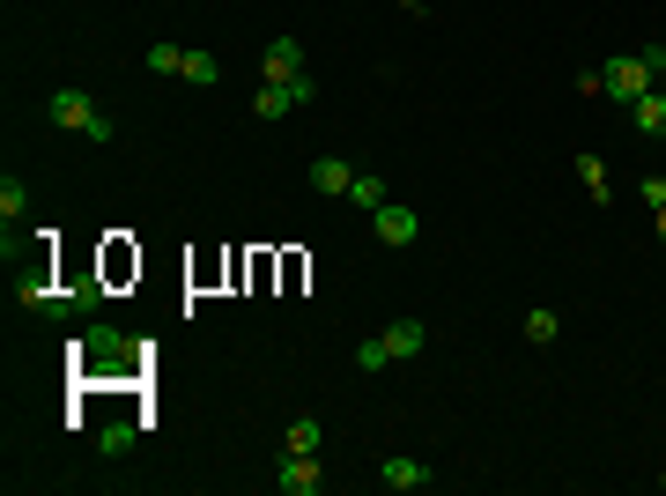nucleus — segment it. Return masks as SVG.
I'll return each mask as SVG.
<instances>
[{"mask_svg": "<svg viewBox=\"0 0 666 496\" xmlns=\"http://www.w3.org/2000/svg\"><path fill=\"white\" fill-rule=\"evenodd\" d=\"M44 112H52V126H67V133H82V141H112V119H104V104L89 97V89H52L44 97Z\"/></svg>", "mask_w": 666, "mask_h": 496, "instance_id": "f257e3e1", "label": "nucleus"}, {"mask_svg": "<svg viewBox=\"0 0 666 496\" xmlns=\"http://www.w3.org/2000/svg\"><path fill=\"white\" fill-rule=\"evenodd\" d=\"M319 104V82L311 75H290V82H259L252 89V119H282V112H311Z\"/></svg>", "mask_w": 666, "mask_h": 496, "instance_id": "f03ea898", "label": "nucleus"}, {"mask_svg": "<svg viewBox=\"0 0 666 496\" xmlns=\"http://www.w3.org/2000/svg\"><path fill=\"white\" fill-rule=\"evenodd\" d=\"M75 356H82V371L97 378V371H141V348H126L119 333H82V341H75Z\"/></svg>", "mask_w": 666, "mask_h": 496, "instance_id": "7ed1b4c3", "label": "nucleus"}, {"mask_svg": "<svg viewBox=\"0 0 666 496\" xmlns=\"http://www.w3.org/2000/svg\"><path fill=\"white\" fill-rule=\"evenodd\" d=\"M659 82V75H652V60H644V52H629V60H607V75H600V89H607V104H637V97H644V89Z\"/></svg>", "mask_w": 666, "mask_h": 496, "instance_id": "20e7f679", "label": "nucleus"}, {"mask_svg": "<svg viewBox=\"0 0 666 496\" xmlns=\"http://www.w3.org/2000/svg\"><path fill=\"white\" fill-rule=\"evenodd\" d=\"M274 489H282V496H319V489H326V467H319V453H282Z\"/></svg>", "mask_w": 666, "mask_h": 496, "instance_id": "39448f33", "label": "nucleus"}, {"mask_svg": "<svg viewBox=\"0 0 666 496\" xmlns=\"http://www.w3.org/2000/svg\"><path fill=\"white\" fill-rule=\"evenodd\" d=\"M415 230H422V215H415L408 201H385V207L371 215V238H377V245H393V252L415 245Z\"/></svg>", "mask_w": 666, "mask_h": 496, "instance_id": "423d86ee", "label": "nucleus"}, {"mask_svg": "<svg viewBox=\"0 0 666 496\" xmlns=\"http://www.w3.org/2000/svg\"><path fill=\"white\" fill-rule=\"evenodd\" d=\"M259 75H267V82H290V75H311V67H304V44H296V38H274V44H267V60H259Z\"/></svg>", "mask_w": 666, "mask_h": 496, "instance_id": "0eeeda50", "label": "nucleus"}, {"mask_svg": "<svg viewBox=\"0 0 666 496\" xmlns=\"http://www.w3.org/2000/svg\"><path fill=\"white\" fill-rule=\"evenodd\" d=\"M385 348H393V364H408V356L430 348V327H422V319H393V327H385Z\"/></svg>", "mask_w": 666, "mask_h": 496, "instance_id": "6e6552de", "label": "nucleus"}, {"mask_svg": "<svg viewBox=\"0 0 666 496\" xmlns=\"http://www.w3.org/2000/svg\"><path fill=\"white\" fill-rule=\"evenodd\" d=\"M377 482H385V489H422V482H430V467L408 459V453H393V459H377Z\"/></svg>", "mask_w": 666, "mask_h": 496, "instance_id": "1a4fd4ad", "label": "nucleus"}, {"mask_svg": "<svg viewBox=\"0 0 666 496\" xmlns=\"http://www.w3.org/2000/svg\"><path fill=\"white\" fill-rule=\"evenodd\" d=\"M629 119H637V133H666V89L652 82L637 104H629Z\"/></svg>", "mask_w": 666, "mask_h": 496, "instance_id": "9d476101", "label": "nucleus"}, {"mask_svg": "<svg viewBox=\"0 0 666 496\" xmlns=\"http://www.w3.org/2000/svg\"><path fill=\"white\" fill-rule=\"evenodd\" d=\"M319 445H326V422H319V415H296L290 437H282V453H319Z\"/></svg>", "mask_w": 666, "mask_h": 496, "instance_id": "9b49d317", "label": "nucleus"}, {"mask_svg": "<svg viewBox=\"0 0 666 496\" xmlns=\"http://www.w3.org/2000/svg\"><path fill=\"white\" fill-rule=\"evenodd\" d=\"M311 186H319V193H348V186H356V170L341 164V156H319V164H311Z\"/></svg>", "mask_w": 666, "mask_h": 496, "instance_id": "f8f14e48", "label": "nucleus"}, {"mask_svg": "<svg viewBox=\"0 0 666 496\" xmlns=\"http://www.w3.org/2000/svg\"><path fill=\"white\" fill-rule=\"evenodd\" d=\"M141 67H149V75H185V44H149Z\"/></svg>", "mask_w": 666, "mask_h": 496, "instance_id": "ddd939ff", "label": "nucleus"}, {"mask_svg": "<svg viewBox=\"0 0 666 496\" xmlns=\"http://www.w3.org/2000/svg\"><path fill=\"white\" fill-rule=\"evenodd\" d=\"M185 82L215 89V82H222V60H215V52H185Z\"/></svg>", "mask_w": 666, "mask_h": 496, "instance_id": "4468645a", "label": "nucleus"}, {"mask_svg": "<svg viewBox=\"0 0 666 496\" xmlns=\"http://www.w3.org/2000/svg\"><path fill=\"white\" fill-rule=\"evenodd\" d=\"M578 178H585V193H592V201L607 207V164H600L592 149H578Z\"/></svg>", "mask_w": 666, "mask_h": 496, "instance_id": "2eb2a0df", "label": "nucleus"}, {"mask_svg": "<svg viewBox=\"0 0 666 496\" xmlns=\"http://www.w3.org/2000/svg\"><path fill=\"white\" fill-rule=\"evenodd\" d=\"M348 201L363 207V215H377V207L393 201V193H385V178H363V170H356V186H348Z\"/></svg>", "mask_w": 666, "mask_h": 496, "instance_id": "dca6fc26", "label": "nucleus"}, {"mask_svg": "<svg viewBox=\"0 0 666 496\" xmlns=\"http://www.w3.org/2000/svg\"><path fill=\"white\" fill-rule=\"evenodd\" d=\"M30 207V193H23V178H0V222L15 230V215Z\"/></svg>", "mask_w": 666, "mask_h": 496, "instance_id": "f3484780", "label": "nucleus"}, {"mask_svg": "<svg viewBox=\"0 0 666 496\" xmlns=\"http://www.w3.org/2000/svg\"><path fill=\"white\" fill-rule=\"evenodd\" d=\"M133 437H141V422H112V430L97 437V453H104V459H119L126 445H133Z\"/></svg>", "mask_w": 666, "mask_h": 496, "instance_id": "a211bd4d", "label": "nucleus"}, {"mask_svg": "<svg viewBox=\"0 0 666 496\" xmlns=\"http://www.w3.org/2000/svg\"><path fill=\"white\" fill-rule=\"evenodd\" d=\"M356 364H363V371H385V364H393V348H385V333H363V348H356Z\"/></svg>", "mask_w": 666, "mask_h": 496, "instance_id": "6ab92c4d", "label": "nucleus"}, {"mask_svg": "<svg viewBox=\"0 0 666 496\" xmlns=\"http://www.w3.org/2000/svg\"><path fill=\"white\" fill-rule=\"evenodd\" d=\"M555 333H563V319H555V311H526V341H555Z\"/></svg>", "mask_w": 666, "mask_h": 496, "instance_id": "aec40b11", "label": "nucleus"}, {"mask_svg": "<svg viewBox=\"0 0 666 496\" xmlns=\"http://www.w3.org/2000/svg\"><path fill=\"white\" fill-rule=\"evenodd\" d=\"M644 207H666V178H644Z\"/></svg>", "mask_w": 666, "mask_h": 496, "instance_id": "412c9836", "label": "nucleus"}, {"mask_svg": "<svg viewBox=\"0 0 666 496\" xmlns=\"http://www.w3.org/2000/svg\"><path fill=\"white\" fill-rule=\"evenodd\" d=\"M652 222H659V245H666V207H652Z\"/></svg>", "mask_w": 666, "mask_h": 496, "instance_id": "4be33fe9", "label": "nucleus"}, {"mask_svg": "<svg viewBox=\"0 0 666 496\" xmlns=\"http://www.w3.org/2000/svg\"><path fill=\"white\" fill-rule=\"evenodd\" d=\"M659 482H666V474H659Z\"/></svg>", "mask_w": 666, "mask_h": 496, "instance_id": "5701e85b", "label": "nucleus"}]
</instances>
